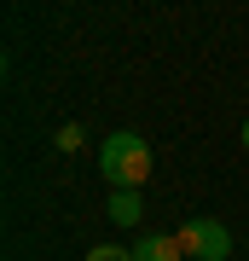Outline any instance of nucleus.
<instances>
[{"label":"nucleus","mask_w":249,"mask_h":261,"mask_svg":"<svg viewBox=\"0 0 249 261\" xmlns=\"http://www.w3.org/2000/svg\"><path fill=\"white\" fill-rule=\"evenodd\" d=\"M87 261H133V250H128V244H93Z\"/></svg>","instance_id":"39448f33"},{"label":"nucleus","mask_w":249,"mask_h":261,"mask_svg":"<svg viewBox=\"0 0 249 261\" xmlns=\"http://www.w3.org/2000/svg\"><path fill=\"white\" fill-rule=\"evenodd\" d=\"M133 261H185V250H180V238H162V232H145L133 244Z\"/></svg>","instance_id":"7ed1b4c3"},{"label":"nucleus","mask_w":249,"mask_h":261,"mask_svg":"<svg viewBox=\"0 0 249 261\" xmlns=\"http://www.w3.org/2000/svg\"><path fill=\"white\" fill-rule=\"evenodd\" d=\"M180 250H185V261H226L232 255V232L220 221H209V215H197V221H185L180 226Z\"/></svg>","instance_id":"f03ea898"},{"label":"nucleus","mask_w":249,"mask_h":261,"mask_svg":"<svg viewBox=\"0 0 249 261\" xmlns=\"http://www.w3.org/2000/svg\"><path fill=\"white\" fill-rule=\"evenodd\" d=\"M139 215H145V197L139 192H110V221L116 226H139Z\"/></svg>","instance_id":"20e7f679"},{"label":"nucleus","mask_w":249,"mask_h":261,"mask_svg":"<svg viewBox=\"0 0 249 261\" xmlns=\"http://www.w3.org/2000/svg\"><path fill=\"white\" fill-rule=\"evenodd\" d=\"M81 140H87V134H81V122H64V128H58V151H81Z\"/></svg>","instance_id":"423d86ee"},{"label":"nucleus","mask_w":249,"mask_h":261,"mask_svg":"<svg viewBox=\"0 0 249 261\" xmlns=\"http://www.w3.org/2000/svg\"><path fill=\"white\" fill-rule=\"evenodd\" d=\"M99 174L110 180L116 192H139L151 180V145L139 140V134H128V128L110 134V140L99 145Z\"/></svg>","instance_id":"f257e3e1"},{"label":"nucleus","mask_w":249,"mask_h":261,"mask_svg":"<svg viewBox=\"0 0 249 261\" xmlns=\"http://www.w3.org/2000/svg\"><path fill=\"white\" fill-rule=\"evenodd\" d=\"M243 145H249V122H243Z\"/></svg>","instance_id":"0eeeda50"}]
</instances>
